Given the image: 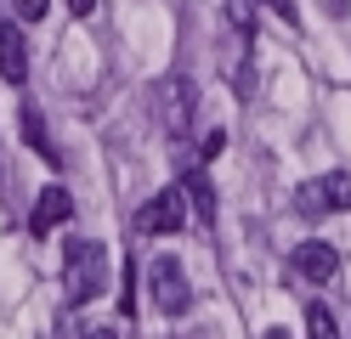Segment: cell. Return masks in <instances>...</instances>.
I'll use <instances>...</instances> for the list:
<instances>
[{"label":"cell","instance_id":"6da1fadb","mask_svg":"<svg viewBox=\"0 0 351 339\" xmlns=\"http://www.w3.org/2000/svg\"><path fill=\"white\" fill-rule=\"evenodd\" d=\"M102 288H108V249L91 238H69V249H62V300L91 305Z\"/></svg>","mask_w":351,"mask_h":339},{"label":"cell","instance_id":"7a4b0ae2","mask_svg":"<svg viewBox=\"0 0 351 339\" xmlns=\"http://www.w3.org/2000/svg\"><path fill=\"white\" fill-rule=\"evenodd\" d=\"M147 283H153V300H159L165 316H182V311H187L193 288H187V271H182L176 255H159V260H153V266H147Z\"/></svg>","mask_w":351,"mask_h":339},{"label":"cell","instance_id":"3957f363","mask_svg":"<svg viewBox=\"0 0 351 339\" xmlns=\"http://www.w3.org/2000/svg\"><path fill=\"white\" fill-rule=\"evenodd\" d=\"M187 226V203H182V187H165V192H153L142 210H136V232L147 238H165V232H182Z\"/></svg>","mask_w":351,"mask_h":339},{"label":"cell","instance_id":"277c9868","mask_svg":"<svg viewBox=\"0 0 351 339\" xmlns=\"http://www.w3.org/2000/svg\"><path fill=\"white\" fill-rule=\"evenodd\" d=\"M295 203L306 215H328V210H351V175L346 170H328L317 181H306V187L295 192Z\"/></svg>","mask_w":351,"mask_h":339},{"label":"cell","instance_id":"5b68a950","mask_svg":"<svg viewBox=\"0 0 351 339\" xmlns=\"http://www.w3.org/2000/svg\"><path fill=\"white\" fill-rule=\"evenodd\" d=\"M289 266H295V277H306V283H328L340 271V249L323 243V238H306L295 255H289Z\"/></svg>","mask_w":351,"mask_h":339},{"label":"cell","instance_id":"8992f818","mask_svg":"<svg viewBox=\"0 0 351 339\" xmlns=\"http://www.w3.org/2000/svg\"><path fill=\"white\" fill-rule=\"evenodd\" d=\"M159 108H165V130L182 136L187 119H193V108H199V97H193V79H165V85H159Z\"/></svg>","mask_w":351,"mask_h":339},{"label":"cell","instance_id":"52a82bcc","mask_svg":"<svg viewBox=\"0 0 351 339\" xmlns=\"http://www.w3.org/2000/svg\"><path fill=\"white\" fill-rule=\"evenodd\" d=\"M69 215H74V198H69V187H57V181H51V187L34 198V215H29V226H34L40 238H51V226H62Z\"/></svg>","mask_w":351,"mask_h":339},{"label":"cell","instance_id":"ba28073f","mask_svg":"<svg viewBox=\"0 0 351 339\" xmlns=\"http://www.w3.org/2000/svg\"><path fill=\"white\" fill-rule=\"evenodd\" d=\"M0 74H6V85L29 79V45H23L17 29H0Z\"/></svg>","mask_w":351,"mask_h":339},{"label":"cell","instance_id":"9c48e42d","mask_svg":"<svg viewBox=\"0 0 351 339\" xmlns=\"http://www.w3.org/2000/svg\"><path fill=\"white\" fill-rule=\"evenodd\" d=\"M182 203H193V221H199V226H215V187H210V175H204V170H193V175H187Z\"/></svg>","mask_w":351,"mask_h":339},{"label":"cell","instance_id":"30bf717a","mask_svg":"<svg viewBox=\"0 0 351 339\" xmlns=\"http://www.w3.org/2000/svg\"><path fill=\"white\" fill-rule=\"evenodd\" d=\"M23 142H29L40 158H51V164H57V147H51V136H46V119H40V108H34V102L23 108Z\"/></svg>","mask_w":351,"mask_h":339},{"label":"cell","instance_id":"8fae6325","mask_svg":"<svg viewBox=\"0 0 351 339\" xmlns=\"http://www.w3.org/2000/svg\"><path fill=\"white\" fill-rule=\"evenodd\" d=\"M306 334H312V339H346V334H340V316L328 311L323 300H317V305H306Z\"/></svg>","mask_w":351,"mask_h":339},{"label":"cell","instance_id":"7c38bea8","mask_svg":"<svg viewBox=\"0 0 351 339\" xmlns=\"http://www.w3.org/2000/svg\"><path fill=\"white\" fill-rule=\"evenodd\" d=\"M221 147H227V136H221V130H204V142H199V158L210 164V158H221Z\"/></svg>","mask_w":351,"mask_h":339},{"label":"cell","instance_id":"4fadbf2b","mask_svg":"<svg viewBox=\"0 0 351 339\" xmlns=\"http://www.w3.org/2000/svg\"><path fill=\"white\" fill-rule=\"evenodd\" d=\"M12 6H17L23 23H40V17H46V0H12Z\"/></svg>","mask_w":351,"mask_h":339},{"label":"cell","instance_id":"5bb4252c","mask_svg":"<svg viewBox=\"0 0 351 339\" xmlns=\"http://www.w3.org/2000/svg\"><path fill=\"white\" fill-rule=\"evenodd\" d=\"M69 12H74V17H91V12H97V0H69Z\"/></svg>","mask_w":351,"mask_h":339},{"label":"cell","instance_id":"9a60e30c","mask_svg":"<svg viewBox=\"0 0 351 339\" xmlns=\"http://www.w3.org/2000/svg\"><path fill=\"white\" fill-rule=\"evenodd\" d=\"M267 6H278L283 17H295V6H289V0H267Z\"/></svg>","mask_w":351,"mask_h":339},{"label":"cell","instance_id":"2e32d148","mask_svg":"<svg viewBox=\"0 0 351 339\" xmlns=\"http://www.w3.org/2000/svg\"><path fill=\"white\" fill-rule=\"evenodd\" d=\"M91 339H119V334H114V328H97V334H91Z\"/></svg>","mask_w":351,"mask_h":339},{"label":"cell","instance_id":"e0dca14e","mask_svg":"<svg viewBox=\"0 0 351 339\" xmlns=\"http://www.w3.org/2000/svg\"><path fill=\"white\" fill-rule=\"evenodd\" d=\"M267 339H289V334H283V328H272V334H267Z\"/></svg>","mask_w":351,"mask_h":339}]
</instances>
